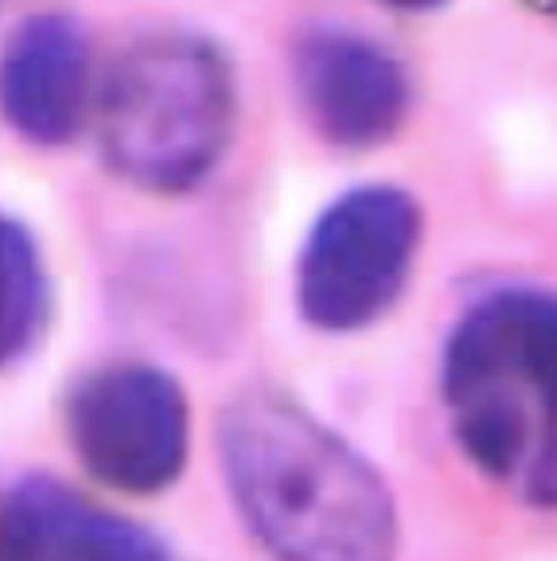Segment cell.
Returning a JSON list of instances; mask_svg holds the SVG:
<instances>
[{"instance_id": "6da1fadb", "label": "cell", "mask_w": 557, "mask_h": 561, "mask_svg": "<svg viewBox=\"0 0 557 561\" xmlns=\"http://www.w3.org/2000/svg\"><path fill=\"white\" fill-rule=\"evenodd\" d=\"M215 453L238 518L273 561H394V491L293 394L246 386L227 398Z\"/></svg>"}, {"instance_id": "7a4b0ae2", "label": "cell", "mask_w": 557, "mask_h": 561, "mask_svg": "<svg viewBox=\"0 0 557 561\" xmlns=\"http://www.w3.org/2000/svg\"><path fill=\"white\" fill-rule=\"evenodd\" d=\"M441 405L484 480L557 511V293L511 280L464 305L441 347Z\"/></svg>"}, {"instance_id": "3957f363", "label": "cell", "mask_w": 557, "mask_h": 561, "mask_svg": "<svg viewBox=\"0 0 557 561\" xmlns=\"http://www.w3.org/2000/svg\"><path fill=\"white\" fill-rule=\"evenodd\" d=\"M235 133L227 55L192 32H152L125 47L98 90V145L125 184L152 195L192 192Z\"/></svg>"}, {"instance_id": "277c9868", "label": "cell", "mask_w": 557, "mask_h": 561, "mask_svg": "<svg viewBox=\"0 0 557 561\" xmlns=\"http://www.w3.org/2000/svg\"><path fill=\"white\" fill-rule=\"evenodd\" d=\"M421 207L394 184L336 195L308 227L296 254V312L328 335L383 320L413 277L421 254Z\"/></svg>"}, {"instance_id": "5b68a950", "label": "cell", "mask_w": 557, "mask_h": 561, "mask_svg": "<svg viewBox=\"0 0 557 561\" xmlns=\"http://www.w3.org/2000/svg\"><path fill=\"white\" fill-rule=\"evenodd\" d=\"M62 430L79 465L122 495L172 488L192 453L187 394L152 363H110L82 375L62 402Z\"/></svg>"}, {"instance_id": "8992f818", "label": "cell", "mask_w": 557, "mask_h": 561, "mask_svg": "<svg viewBox=\"0 0 557 561\" xmlns=\"http://www.w3.org/2000/svg\"><path fill=\"white\" fill-rule=\"evenodd\" d=\"M296 98L308 125L336 149H375L410 110V79L383 44L320 27L296 44Z\"/></svg>"}, {"instance_id": "52a82bcc", "label": "cell", "mask_w": 557, "mask_h": 561, "mask_svg": "<svg viewBox=\"0 0 557 561\" xmlns=\"http://www.w3.org/2000/svg\"><path fill=\"white\" fill-rule=\"evenodd\" d=\"M4 561H168L152 530L44 472L4 491Z\"/></svg>"}, {"instance_id": "ba28073f", "label": "cell", "mask_w": 557, "mask_h": 561, "mask_svg": "<svg viewBox=\"0 0 557 561\" xmlns=\"http://www.w3.org/2000/svg\"><path fill=\"white\" fill-rule=\"evenodd\" d=\"M87 110V39L79 24L44 12L20 24L4 55V117L12 133L59 149L82 125Z\"/></svg>"}, {"instance_id": "9c48e42d", "label": "cell", "mask_w": 557, "mask_h": 561, "mask_svg": "<svg viewBox=\"0 0 557 561\" xmlns=\"http://www.w3.org/2000/svg\"><path fill=\"white\" fill-rule=\"evenodd\" d=\"M52 328V273L39 238L24 219L0 222V351L16 367L44 343Z\"/></svg>"}, {"instance_id": "30bf717a", "label": "cell", "mask_w": 557, "mask_h": 561, "mask_svg": "<svg viewBox=\"0 0 557 561\" xmlns=\"http://www.w3.org/2000/svg\"><path fill=\"white\" fill-rule=\"evenodd\" d=\"M383 4H390V9H401V12H425V9H436V4H444V0H383Z\"/></svg>"}, {"instance_id": "8fae6325", "label": "cell", "mask_w": 557, "mask_h": 561, "mask_svg": "<svg viewBox=\"0 0 557 561\" xmlns=\"http://www.w3.org/2000/svg\"><path fill=\"white\" fill-rule=\"evenodd\" d=\"M526 4H534V9L549 12V16H557V0H526Z\"/></svg>"}]
</instances>
